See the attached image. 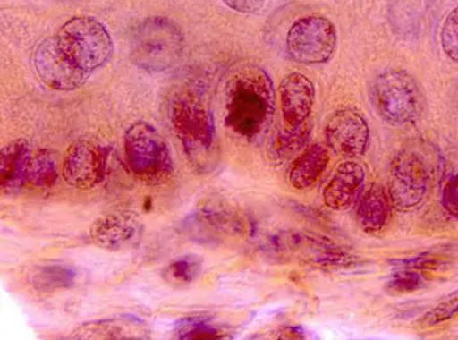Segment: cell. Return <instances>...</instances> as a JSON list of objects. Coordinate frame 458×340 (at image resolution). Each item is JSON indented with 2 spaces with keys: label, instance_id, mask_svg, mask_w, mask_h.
Returning <instances> with one entry per match:
<instances>
[{
  "label": "cell",
  "instance_id": "obj_1",
  "mask_svg": "<svg viewBox=\"0 0 458 340\" xmlns=\"http://www.w3.org/2000/svg\"><path fill=\"white\" fill-rule=\"evenodd\" d=\"M274 107L276 91L264 69L245 65L229 78L225 91V120L238 137L251 140L264 133Z\"/></svg>",
  "mask_w": 458,
  "mask_h": 340
},
{
  "label": "cell",
  "instance_id": "obj_2",
  "mask_svg": "<svg viewBox=\"0 0 458 340\" xmlns=\"http://www.w3.org/2000/svg\"><path fill=\"white\" fill-rule=\"evenodd\" d=\"M168 117L191 164L205 170L216 153V125L203 93L194 87L176 89L168 101Z\"/></svg>",
  "mask_w": 458,
  "mask_h": 340
},
{
  "label": "cell",
  "instance_id": "obj_3",
  "mask_svg": "<svg viewBox=\"0 0 458 340\" xmlns=\"http://www.w3.org/2000/svg\"><path fill=\"white\" fill-rule=\"evenodd\" d=\"M436 153L426 144L415 143L396 153L388 177V194L393 206L406 212L426 200L436 176Z\"/></svg>",
  "mask_w": 458,
  "mask_h": 340
},
{
  "label": "cell",
  "instance_id": "obj_4",
  "mask_svg": "<svg viewBox=\"0 0 458 340\" xmlns=\"http://www.w3.org/2000/svg\"><path fill=\"white\" fill-rule=\"evenodd\" d=\"M183 53L180 27L167 18H148L132 30L131 59L138 68L161 73L179 63Z\"/></svg>",
  "mask_w": 458,
  "mask_h": 340
},
{
  "label": "cell",
  "instance_id": "obj_5",
  "mask_svg": "<svg viewBox=\"0 0 458 340\" xmlns=\"http://www.w3.org/2000/svg\"><path fill=\"white\" fill-rule=\"evenodd\" d=\"M370 101L378 116L393 125L415 122L426 108L418 81L400 69H388L377 75L370 86Z\"/></svg>",
  "mask_w": 458,
  "mask_h": 340
},
{
  "label": "cell",
  "instance_id": "obj_6",
  "mask_svg": "<svg viewBox=\"0 0 458 340\" xmlns=\"http://www.w3.org/2000/svg\"><path fill=\"white\" fill-rule=\"evenodd\" d=\"M123 149L129 168L141 182L164 183L174 173V159L167 141L148 123H135L126 131Z\"/></svg>",
  "mask_w": 458,
  "mask_h": 340
},
{
  "label": "cell",
  "instance_id": "obj_7",
  "mask_svg": "<svg viewBox=\"0 0 458 340\" xmlns=\"http://www.w3.org/2000/svg\"><path fill=\"white\" fill-rule=\"evenodd\" d=\"M60 49L87 74L106 64L114 51L113 38L104 23L92 17H74L56 36Z\"/></svg>",
  "mask_w": 458,
  "mask_h": 340
},
{
  "label": "cell",
  "instance_id": "obj_8",
  "mask_svg": "<svg viewBox=\"0 0 458 340\" xmlns=\"http://www.w3.org/2000/svg\"><path fill=\"white\" fill-rule=\"evenodd\" d=\"M337 45L335 26L327 17L307 16L295 21L286 35V51L295 63L325 64Z\"/></svg>",
  "mask_w": 458,
  "mask_h": 340
},
{
  "label": "cell",
  "instance_id": "obj_9",
  "mask_svg": "<svg viewBox=\"0 0 458 340\" xmlns=\"http://www.w3.org/2000/svg\"><path fill=\"white\" fill-rule=\"evenodd\" d=\"M108 150L89 140H75L63 159V179L72 188L89 191L105 180Z\"/></svg>",
  "mask_w": 458,
  "mask_h": 340
},
{
  "label": "cell",
  "instance_id": "obj_10",
  "mask_svg": "<svg viewBox=\"0 0 458 340\" xmlns=\"http://www.w3.org/2000/svg\"><path fill=\"white\" fill-rule=\"evenodd\" d=\"M33 65L42 82L55 91H73L89 77L60 49L55 36L38 44L33 54Z\"/></svg>",
  "mask_w": 458,
  "mask_h": 340
},
{
  "label": "cell",
  "instance_id": "obj_11",
  "mask_svg": "<svg viewBox=\"0 0 458 340\" xmlns=\"http://www.w3.org/2000/svg\"><path fill=\"white\" fill-rule=\"evenodd\" d=\"M325 140L328 149L336 155L346 158L358 157L369 149V123L357 110L343 108L327 120Z\"/></svg>",
  "mask_w": 458,
  "mask_h": 340
},
{
  "label": "cell",
  "instance_id": "obj_12",
  "mask_svg": "<svg viewBox=\"0 0 458 340\" xmlns=\"http://www.w3.org/2000/svg\"><path fill=\"white\" fill-rule=\"evenodd\" d=\"M143 236V225L131 215L113 213L99 217L90 227V239L107 251L134 248Z\"/></svg>",
  "mask_w": 458,
  "mask_h": 340
},
{
  "label": "cell",
  "instance_id": "obj_13",
  "mask_svg": "<svg viewBox=\"0 0 458 340\" xmlns=\"http://www.w3.org/2000/svg\"><path fill=\"white\" fill-rule=\"evenodd\" d=\"M278 92L283 124L298 126L310 120L316 96L315 86L310 78L301 73L285 75Z\"/></svg>",
  "mask_w": 458,
  "mask_h": 340
},
{
  "label": "cell",
  "instance_id": "obj_14",
  "mask_svg": "<svg viewBox=\"0 0 458 340\" xmlns=\"http://www.w3.org/2000/svg\"><path fill=\"white\" fill-rule=\"evenodd\" d=\"M366 171L360 164L343 162L324 189V203L334 210L348 209L360 198Z\"/></svg>",
  "mask_w": 458,
  "mask_h": 340
},
{
  "label": "cell",
  "instance_id": "obj_15",
  "mask_svg": "<svg viewBox=\"0 0 458 340\" xmlns=\"http://www.w3.org/2000/svg\"><path fill=\"white\" fill-rule=\"evenodd\" d=\"M32 150L23 138L5 144L0 153V186L3 192L20 191L27 183Z\"/></svg>",
  "mask_w": 458,
  "mask_h": 340
},
{
  "label": "cell",
  "instance_id": "obj_16",
  "mask_svg": "<svg viewBox=\"0 0 458 340\" xmlns=\"http://www.w3.org/2000/svg\"><path fill=\"white\" fill-rule=\"evenodd\" d=\"M393 207L388 189L381 183H373L369 191L361 195L358 204L357 218L361 230L369 234L384 230L390 219Z\"/></svg>",
  "mask_w": 458,
  "mask_h": 340
},
{
  "label": "cell",
  "instance_id": "obj_17",
  "mask_svg": "<svg viewBox=\"0 0 458 340\" xmlns=\"http://www.w3.org/2000/svg\"><path fill=\"white\" fill-rule=\"evenodd\" d=\"M328 161H330V155L327 147L321 144L307 147L289 168V182L300 191L311 188L327 170Z\"/></svg>",
  "mask_w": 458,
  "mask_h": 340
},
{
  "label": "cell",
  "instance_id": "obj_18",
  "mask_svg": "<svg viewBox=\"0 0 458 340\" xmlns=\"http://www.w3.org/2000/svg\"><path fill=\"white\" fill-rule=\"evenodd\" d=\"M144 327L137 319H110V320L98 321L83 327L80 336H89V339H138L135 336H144Z\"/></svg>",
  "mask_w": 458,
  "mask_h": 340
},
{
  "label": "cell",
  "instance_id": "obj_19",
  "mask_svg": "<svg viewBox=\"0 0 458 340\" xmlns=\"http://www.w3.org/2000/svg\"><path fill=\"white\" fill-rule=\"evenodd\" d=\"M77 272L73 267L63 264H50L38 268L32 274L31 283L36 291L41 293H54L73 287Z\"/></svg>",
  "mask_w": 458,
  "mask_h": 340
},
{
  "label": "cell",
  "instance_id": "obj_20",
  "mask_svg": "<svg viewBox=\"0 0 458 340\" xmlns=\"http://www.w3.org/2000/svg\"><path fill=\"white\" fill-rule=\"evenodd\" d=\"M312 123L307 120L306 123L298 126H288L283 124L278 134L274 138L273 155L276 158L288 159L293 157L295 153L304 149L310 137H311Z\"/></svg>",
  "mask_w": 458,
  "mask_h": 340
},
{
  "label": "cell",
  "instance_id": "obj_21",
  "mask_svg": "<svg viewBox=\"0 0 458 340\" xmlns=\"http://www.w3.org/2000/svg\"><path fill=\"white\" fill-rule=\"evenodd\" d=\"M429 0H391L388 18L396 31L408 32L421 20Z\"/></svg>",
  "mask_w": 458,
  "mask_h": 340
},
{
  "label": "cell",
  "instance_id": "obj_22",
  "mask_svg": "<svg viewBox=\"0 0 458 340\" xmlns=\"http://www.w3.org/2000/svg\"><path fill=\"white\" fill-rule=\"evenodd\" d=\"M203 270V261L197 255H185L172 260L165 268L162 276L168 285L174 287H185L197 281Z\"/></svg>",
  "mask_w": 458,
  "mask_h": 340
},
{
  "label": "cell",
  "instance_id": "obj_23",
  "mask_svg": "<svg viewBox=\"0 0 458 340\" xmlns=\"http://www.w3.org/2000/svg\"><path fill=\"white\" fill-rule=\"evenodd\" d=\"M57 177H59V171H57L55 156L47 149L33 153L27 183L36 188H50L55 185Z\"/></svg>",
  "mask_w": 458,
  "mask_h": 340
},
{
  "label": "cell",
  "instance_id": "obj_24",
  "mask_svg": "<svg viewBox=\"0 0 458 340\" xmlns=\"http://www.w3.org/2000/svg\"><path fill=\"white\" fill-rule=\"evenodd\" d=\"M424 285V278L419 270L397 269L396 273L388 279L387 290L394 294L412 293V292L420 290Z\"/></svg>",
  "mask_w": 458,
  "mask_h": 340
},
{
  "label": "cell",
  "instance_id": "obj_25",
  "mask_svg": "<svg viewBox=\"0 0 458 340\" xmlns=\"http://www.w3.org/2000/svg\"><path fill=\"white\" fill-rule=\"evenodd\" d=\"M177 336L180 339H218L221 333L204 319L188 318L177 325Z\"/></svg>",
  "mask_w": 458,
  "mask_h": 340
},
{
  "label": "cell",
  "instance_id": "obj_26",
  "mask_svg": "<svg viewBox=\"0 0 458 340\" xmlns=\"http://www.w3.org/2000/svg\"><path fill=\"white\" fill-rule=\"evenodd\" d=\"M456 315H458V293L434 306L426 315L421 316L419 324L424 327H433L452 320Z\"/></svg>",
  "mask_w": 458,
  "mask_h": 340
},
{
  "label": "cell",
  "instance_id": "obj_27",
  "mask_svg": "<svg viewBox=\"0 0 458 340\" xmlns=\"http://www.w3.org/2000/svg\"><path fill=\"white\" fill-rule=\"evenodd\" d=\"M441 44L445 55L458 63V5L452 9L443 22Z\"/></svg>",
  "mask_w": 458,
  "mask_h": 340
},
{
  "label": "cell",
  "instance_id": "obj_28",
  "mask_svg": "<svg viewBox=\"0 0 458 340\" xmlns=\"http://www.w3.org/2000/svg\"><path fill=\"white\" fill-rule=\"evenodd\" d=\"M447 264L445 258L432 254L419 255V257L400 259V260L394 261V266L397 269L412 270H438L447 266Z\"/></svg>",
  "mask_w": 458,
  "mask_h": 340
},
{
  "label": "cell",
  "instance_id": "obj_29",
  "mask_svg": "<svg viewBox=\"0 0 458 340\" xmlns=\"http://www.w3.org/2000/svg\"><path fill=\"white\" fill-rule=\"evenodd\" d=\"M442 206L445 212L458 218V174L451 176L443 186Z\"/></svg>",
  "mask_w": 458,
  "mask_h": 340
},
{
  "label": "cell",
  "instance_id": "obj_30",
  "mask_svg": "<svg viewBox=\"0 0 458 340\" xmlns=\"http://www.w3.org/2000/svg\"><path fill=\"white\" fill-rule=\"evenodd\" d=\"M222 2L232 11L245 14H254L267 4V0H222Z\"/></svg>",
  "mask_w": 458,
  "mask_h": 340
}]
</instances>
